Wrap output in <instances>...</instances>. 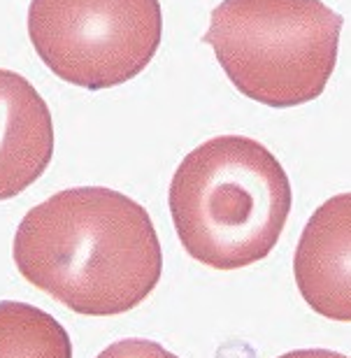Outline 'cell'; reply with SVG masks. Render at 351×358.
Returning a JSON list of instances; mask_svg holds the SVG:
<instances>
[{"label":"cell","instance_id":"3957f363","mask_svg":"<svg viewBox=\"0 0 351 358\" xmlns=\"http://www.w3.org/2000/svg\"><path fill=\"white\" fill-rule=\"evenodd\" d=\"M342 17L321 0H224L203 42L242 96L268 107L317 100L338 66Z\"/></svg>","mask_w":351,"mask_h":358},{"label":"cell","instance_id":"6da1fadb","mask_svg":"<svg viewBox=\"0 0 351 358\" xmlns=\"http://www.w3.org/2000/svg\"><path fill=\"white\" fill-rule=\"evenodd\" d=\"M12 254L26 282L89 317L131 312L163 272L149 212L107 186L59 191L28 210Z\"/></svg>","mask_w":351,"mask_h":358},{"label":"cell","instance_id":"52a82bcc","mask_svg":"<svg viewBox=\"0 0 351 358\" xmlns=\"http://www.w3.org/2000/svg\"><path fill=\"white\" fill-rule=\"evenodd\" d=\"M0 358H73V342L52 314L19 300H3Z\"/></svg>","mask_w":351,"mask_h":358},{"label":"cell","instance_id":"5b68a950","mask_svg":"<svg viewBox=\"0 0 351 358\" xmlns=\"http://www.w3.org/2000/svg\"><path fill=\"white\" fill-rule=\"evenodd\" d=\"M293 272L300 296L314 312L351 321V193L328 198L300 235Z\"/></svg>","mask_w":351,"mask_h":358},{"label":"cell","instance_id":"9c48e42d","mask_svg":"<svg viewBox=\"0 0 351 358\" xmlns=\"http://www.w3.org/2000/svg\"><path fill=\"white\" fill-rule=\"evenodd\" d=\"M279 358H349V356L331 352V349H296V352L282 354Z\"/></svg>","mask_w":351,"mask_h":358},{"label":"cell","instance_id":"ba28073f","mask_svg":"<svg viewBox=\"0 0 351 358\" xmlns=\"http://www.w3.org/2000/svg\"><path fill=\"white\" fill-rule=\"evenodd\" d=\"M96 358H177V356L170 354L166 347L159 345V342L142 340V338H128V340H119L107 349H103Z\"/></svg>","mask_w":351,"mask_h":358},{"label":"cell","instance_id":"7a4b0ae2","mask_svg":"<svg viewBox=\"0 0 351 358\" xmlns=\"http://www.w3.org/2000/svg\"><path fill=\"white\" fill-rule=\"evenodd\" d=\"M291 200L282 163L245 135H219L189 152L168 191L186 254L226 272L254 266L277 247Z\"/></svg>","mask_w":351,"mask_h":358},{"label":"cell","instance_id":"8992f818","mask_svg":"<svg viewBox=\"0 0 351 358\" xmlns=\"http://www.w3.org/2000/svg\"><path fill=\"white\" fill-rule=\"evenodd\" d=\"M54 156L52 112L26 77L0 68V200L17 198Z\"/></svg>","mask_w":351,"mask_h":358},{"label":"cell","instance_id":"277c9868","mask_svg":"<svg viewBox=\"0 0 351 358\" xmlns=\"http://www.w3.org/2000/svg\"><path fill=\"white\" fill-rule=\"evenodd\" d=\"M28 38L59 80L89 91L131 82L161 47L159 0H31Z\"/></svg>","mask_w":351,"mask_h":358}]
</instances>
